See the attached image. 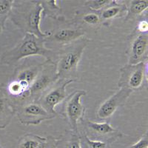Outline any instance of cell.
<instances>
[{
	"label": "cell",
	"instance_id": "obj_1",
	"mask_svg": "<svg viewBox=\"0 0 148 148\" xmlns=\"http://www.w3.org/2000/svg\"><path fill=\"white\" fill-rule=\"evenodd\" d=\"M32 56H41L45 61L56 63L58 51L52 50L45 45V39L31 34H25L14 48L5 52L1 58L2 64L14 65L22 59Z\"/></svg>",
	"mask_w": 148,
	"mask_h": 148
},
{
	"label": "cell",
	"instance_id": "obj_2",
	"mask_svg": "<svg viewBox=\"0 0 148 148\" xmlns=\"http://www.w3.org/2000/svg\"><path fill=\"white\" fill-rule=\"evenodd\" d=\"M42 7L40 1H14L8 18L25 34H31L45 39L50 31L41 29Z\"/></svg>",
	"mask_w": 148,
	"mask_h": 148
},
{
	"label": "cell",
	"instance_id": "obj_3",
	"mask_svg": "<svg viewBox=\"0 0 148 148\" xmlns=\"http://www.w3.org/2000/svg\"><path fill=\"white\" fill-rule=\"evenodd\" d=\"M90 42V40L88 37L84 36L59 49L56 62L58 79H73L78 81L79 63Z\"/></svg>",
	"mask_w": 148,
	"mask_h": 148
},
{
	"label": "cell",
	"instance_id": "obj_4",
	"mask_svg": "<svg viewBox=\"0 0 148 148\" xmlns=\"http://www.w3.org/2000/svg\"><path fill=\"white\" fill-rule=\"evenodd\" d=\"M87 94L84 90H76L67 95L62 102L60 114L68 124L71 130L79 133V125L84 119L86 108L82 102V98Z\"/></svg>",
	"mask_w": 148,
	"mask_h": 148
},
{
	"label": "cell",
	"instance_id": "obj_5",
	"mask_svg": "<svg viewBox=\"0 0 148 148\" xmlns=\"http://www.w3.org/2000/svg\"><path fill=\"white\" fill-rule=\"evenodd\" d=\"M147 61L136 64H127L119 70L118 87L132 91L147 88Z\"/></svg>",
	"mask_w": 148,
	"mask_h": 148
},
{
	"label": "cell",
	"instance_id": "obj_6",
	"mask_svg": "<svg viewBox=\"0 0 148 148\" xmlns=\"http://www.w3.org/2000/svg\"><path fill=\"white\" fill-rule=\"evenodd\" d=\"M57 80L56 63L49 61L43 62V67L42 70L34 82L29 88L23 101L21 104L27 101H37L41 96Z\"/></svg>",
	"mask_w": 148,
	"mask_h": 148
},
{
	"label": "cell",
	"instance_id": "obj_7",
	"mask_svg": "<svg viewBox=\"0 0 148 148\" xmlns=\"http://www.w3.org/2000/svg\"><path fill=\"white\" fill-rule=\"evenodd\" d=\"M63 25L56 27L50 31V35L45 38V45H59L60 47L70 45L85 36L86 31L73 22L71 20L66 21Z\"/></svg>",
	"mask_w": 148,
	"mask_h": 148
},
{
	"label": "cell",
	"instance_id": "obj_8",
	"mask_svg": "<svg viewBox=\"0 0 148 148\" xmlns=\"http://www.w3.org/2000/svg\"><path fill=\"white\" fill-rule=\"evenodd\" d=\"M16 116L22 125H39L47 120L56 117V115L49 113L37 101H27L15 108Z\"/></svg>",
	"mask_w": 148,
	"mask_h": 148
},
{
	"label": "cell",
	"instance_id": "obj_9",
	"mask_svg": "<svg viewBox=\"0 0 148 148\" xmlns=\"http://www.w3.org/2000/svg\"><path fill=\"white\" fill-rule=\"evenodd\" d=\"M82 131L89 138L96 141L113 142L122 137L123 134L118 130L115 129L110 121H96L84 119L81 122Z\"/></svg>",
	"mask_w": 148,
	"mask_h": 148
},
{
	"label": "cell",
	"instance_id": "obj_10",
	"mask_svg": "<svg viewBox=\"0 0 148 148\" xmlns=\"http://www.w3.org/2000/svg\"><path fill=\"white\" fill-rule=\"evenodd\" d=\"M76 82V80L73 79H58L41 96L37 102L39 103L49 113L57 116L58 113L56 108L62 103L67 96L66 88L69 84Z\"/></svg>",
	"mask_w": 148,
	"mask_h": 148
},
{
	"label": "cell",
	"instance_id": "obj_11",
	"mask_svg": "<svg viewBox=\"0 0 148 148\" xmlns=\"http://www.w3.org/2000/svg\"><path fill=\"white\" fill-rule=\"evenodd\" d=\"M42 67H43V62H38L28 58L25 59V60L20 65L16 67L12 76V80L16 82L25 92L21 103L23 101L26 93L30 88V86L32 85L36 80L37 76L39 75Z\"/></svg>",
	"mask_w": 148,
	"mask_h": 148
},
{
	"label": "cell",
	"instance_id": "obj_12",
	"mask_svg": "<svg viewBox=\"0 0 148 148\" xmlns=\"http://www.w3.org/2000/svg\"><path fill=\"white\" fill-rule=\"evenodd\" d=\"M132 91L125 88H120L108 99L104 100L98 108L96 117L101 121H110L116 111L123 107L130 96Z\"/></svg>",
	"mask_w": 148,
	"mask_h": 148
},
{
	"label": "cell",
	"instance_id": "obj_13",
	"mask_svg": "<svg viewBox=\"0 0 148 148\" xmlns=\"http://www.w3.org/2000/svg\"><path fill=\"white\" fill-rule=\"evenodd\" d=\"M126 54L130 64L146 62L148 59V35L133 30L128 42Z\"/></svg>",
	"mask_w": 148,
	"mask_h": 148
},
{
	"label": "cell",
	"instance_id": "obj_14",
	"mask_svg": "<svg viewBox=\"0 0 148 148\" xmlns=\"http://www.w3.org/2000/svg\"><path fill=\"white\" fill-rule=\"evenodd\" d=\"M71 20L82 27L84 30L86 27H90L97 30L101 26L99 13L92 11L84 7L82 10L76 11Z\"/></svg>",
	"mask_w": 148,
	"mask_h": 148
},
{
	"label": "cell",
	"instance_id": "obj_15",
	"mask_svg": "<svg viewBox=\"0 0 148 148\" xmlns=\"http://www.w3.org/2000/svg\"><path fill=\"white\" fill-rule=\"evenodd\" d=\"M99 13L101 26L110 25L114 19L125 17L127 13V7L124 1L113 0L108 7L101 10Z\"/></svg>",
	"mask_w": 148,
	"mask_h": 148
},
{
	"label": "cell",
	"instance_id": "obj_16",
	"mask_svg": "<svg viewBox=\"0 0 148 148\" xmlns=\"http://www.w3.org/2000/svg\"><path fill=\"white\" fill-rule=\"evenodd\" d=\"M16 111L5 87L0 86V130L7 127L11 122Z\"/></svg>",
	"mask_w": 148,
	"mask_h": 148
},
{
	"label": "cell",
	"instance_id": "obj_17",
	"mask_svg": "<svg viewBox=\"0 0 148 148\" xmlns=\"http://www.w3.org/2000/svg\"><path fill=\"white\" fill-rule=\"evenodd\" d=\"M125 3L127 7L125 22L137 19L143 15L148 8V1L147 0H130L125 1Z\"/></svg>",
	"mask_w": 148,
	"mask_h": 148
},
{
	"label": "cell",
	"instance_id": "obj_18",
	"mask_svg": "<svg viewBox=\"0 0 148 148\" xmlns=\"http://www.w3.org/2000/svg\"><path fill=\"white\" fill-rule=\"evenodd\" d=\"M42 7V18H51L54 20L63 22L65 20L60 2L58 1H40Z\"/></svg>",
	"mask_w": 148,
	"mask_h": 148
},
{
	"label": "cell",
	"instance_id": "obj_19",
	"mask_svg": "<svg viewBox=\"0 0 148 148\" xmlns=\"http://www.w3.org/2000/svg\"><path fill=\"white\" fill-rule=\"evenodd\" d=\"M57 148H82L79 133L68 130L60 138H56Z\"/></svg>",
	"mask_w": 148,
	"mask_h": 148
},
{
	"label": "cell",
	"instance_id": "obj_20",
	"mask_svg": "<svg viewBox=\"0 0 148 148\" xmlns=\"http://www.w3.org/2000/svg\"><path fill=\"white\" fill-rule=\"evenodd\" d=\"M45 141L46 137L33 133H27L19 138L16 148H36Z\"/></svg>",
	"mask_w": 148,
	"mask_h": 148
},
{
	"label": "cell",
	"instance_id": "obj_21",
	"mask_svg": "<svg viewBox=\"0 0 148 148\" xmlns=\"http://www.w3.org/2000/svg\"><path fill=\"white\" fill-rule=\"evenodd\" d=\"M79 137L81 141L82 148H111L112 144L110 142L90 139L86 136L82 130L79 131Z\"/></svg>",
	"mask_w": 148,
	"mask_h": 148
},
{
	"label": "cell",
	"instance_id": "obj_22",
	"mask_svg": "<svg viewBox=\"0 0 148 148\" xmlns=\"http://www.w3.org/2000/svg\"><path fill=\"white\" fill-rule=\"evenodd\" d=\"M13 5L14 1L0 0V28L2 30L5 29V22L8 18Z\"/></svg>",
	"mask_w": 148,
	"mask_h": 148
},
{
	"label": "cell",
	"instance_id": "obj_23",
	"mask_svg": "<svg viewBox=\"0 0 148 148\" xmlns=\"http://www.w3.org/2000/svg\"><path fill=\"white\" fill-rule=\"evenodd\" d=\"M113 0H90L84 2V7L92 11L100 12L108 7Z\"/></svg>",
	"mask_w": 148,
	"mask_h": 148
},
{
	"label": "cell",
	"instance_id": "obj_24",
	"mask_svg": "<svg viewBox=\"0 0 148 148\" xmlns=\"http://www.w3.org/2000/svg\"><path fill=\"white\" fill-rule=\"evenodd\" d=\"M127 148H148V133L147 132L141 136L137 142Z\"/></svg>",
	"mask_w": 148,
	"mask_h": 148
},
{
	"label": "cell",
	"instance_id": "obj_25",
	"mask_svg": "<svg viewBox=\"0 0 148 148\" xmlns=\"http://www.w3.org/2000/svg\"><path fill=\"white\" fill-rule=\"evenodd\" d=\"M134 30L139 34H147L148 23L147 19H141L136 26Z\"/></svg>",
	"mask_w": 148,
	"mask_h": 148
},
{
	"label": "cell",
	"instance_id": "obj_26",
	"mask_svg": "<svg viewBox=\"0 0 148 148\" xmlns=\"http://www.w3.org/2000/svg\"><path fill=\"white\" fill-rule=\"evenodd\" d=\"M45 148H57L56 147V138L49 136L46 137V141L45 142Z\"/></svg>",
	"mask_w": 148,
	"mask_h": 148
},
{
	"label": "cell",
	"instance_id": "obj_27",
	"mask_svg": "<svg viewBox=\"0 0 148 148\" xmlns=\"http://www.w3.org/2000/svg\"><path fill=\"white\" fill-rule=\"evenodd\" d=\"M45 142L43 144H42V145H40L39 146L37 147L36 148H45Z\"/></svg>",
	"mask_w": 148,
	"mask_h": 148
}]
</instances>
